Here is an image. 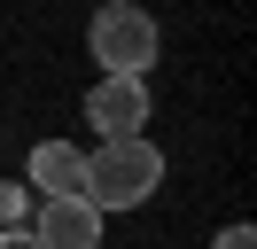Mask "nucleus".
<instances>
[{"instance_id":"nucleus-4","label":"nucleus","mask_w":257,"mask_h":249,"mask_svg":"<svg viewBox=\"0 0 257 249\" xmlns=\"http://www.w3.org/2000/svg\"><path fill=\"white\" fill-rule=\"evenodd\" d=\"M32 241H39V249H101V210H94L86 195H39Z\"/></svg>"},{"instance_id":"nucleus-3","label":"nucleus","mask_w":257,"mask_h":249,"mask_svg":"<svg viewBox=\"0 0 257 249\" xmlns=\"http://www.w3.org/2000/svg\"><path fill=\"white\" fill-rule=\"evenodd\" d=\"M86 125L101 140H141L148 133V78H94L86 86Z\"/></svg>"},{"instance_id":"nucleus-7","label":"nucleus","mask_w":257,"mask_h":249,"mask_svg":"<svg viewBox=\"0 0 257 249\" xmlns=\"http://www.w3.org/2000/svg\"><path fill=\"white\" fill-rule=\"evenodd\" d=\"M210 249H257V233H249V226H226V233H218Z\"/></svg>"},{"instance_id":"nucleus-1","label":"nucleus","mask_w":257,"mask_h":249,"mask_svg":"<svg viewBox=\"0 0 257 249\" xmlns=\"http://www.w3.org/2000/svg\"><path fill=\"white\" fill-rule=\"evenodd\" d=\"M164 187V156H156V140H101L94 156H86V179H78V195L94 202L101 218L109 210H141L148 195Z\"/></svg>"},{"instance_id":"nucleus-2","label":"nucleus","mask_w":257,"mask_h":249,"mask_svg":"<svg viewBox=\"0 0 257 249\" xmlns=\"http://www.w3.org/2000/svg\"><path fill=\"white\" fill-rule=\"evenodd\" d=\"M86 47H94L101 78H148L164 31H156V16H148L141 0H101L94 24H86Z\"/></svg>"},{"instance_id":"nucleus-6","label":"nucleus","mask_w":257,"mask_h":249,"mask_svg":"<svg viewBox=\"0 0 257 249\" xmlns=\"http://www.w3.org/2000/svg\"><path fill=\"white\" fill-rule=\"evenodd\" d=\"M24 210H32V202H24V187H0V226H24Z\"/></svg>"},{"instance_id":"nucleus-5","label":"nucleus","mask_w":257,"mask_h":249,"mask_svg":"<svg viewBox=\"0 0 257 249\" xmlns=\"http://www.w3.org/2000/svg\"><path fill=\"white\" fill-rule=\"evenodd\" d=\"M86 179V148H70V140H39L32 148V187L39 195H78Z\"/></svg>"},{"instance_id":"nucleus-8","label":"nucleus","mask_w":257,"mask_h":249,"mask_svg":"<svg viewBox=\"0 0 257 249\" xmlns=\"http://www.w3.org/2000/svg\"><path fill=\"white\" fill-rule=\"evenodd\" d=\"M0 249H39V241H32V226H0Z\"/></svg>"}]
</instances>
